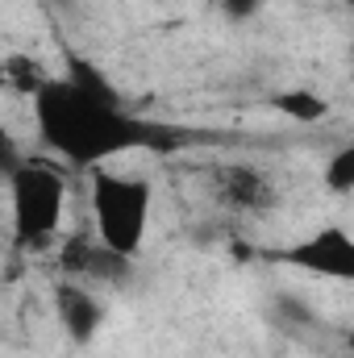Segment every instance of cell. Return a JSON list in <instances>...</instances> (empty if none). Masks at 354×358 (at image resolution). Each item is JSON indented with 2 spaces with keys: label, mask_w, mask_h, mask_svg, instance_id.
Segmentation results:
<instances>
[{
  "label": "cell",
  "mask_w": 354,
  "mask_h": 358,
  "mask_svg": "<svg viewBox=\"0 0 354 358\" xmlns=\"http://www.w3.org/2000/svg\"><path fill=\"white\" fill-rule=\"evenodd\" d=\"M34 125L42 146L76 167H100L104 159L146 142V125L121 113L117 100L80 88L76 80H50L34 96Z\"/></svg>",
  "instance_id": "1"
},
{
  "label": "cell",
  "mask_w": 354,
  "mask_h": 358,
  "mask_svg": "<svg viewBox=\"0 0 354 358\" xmlns=\"http://www.w3.org/2000/svg\"><path fill=\"white\" fill-rule=\"evenodd\" d=\"M150 208H155V187L142 176H121V171H92V221L96 238L104 250L117 259H134L146 242L150 229Z\"/></svg>",
  "instance_id": "2"
},
{
  "label": "cell",
  "mask_w": 354,
  "mask_h": 358,
  "mask_svg": "<svg viewBox=\"0 0 354 358\" xmlns=\"http://www.w3.org/2000/svg\"><path fill=\"white\" fill-rule=\"evenodd\" d=\"M8 208H13V238L25 250H46L67 213V179L46 163H21L8 171Z\"/></svg>",
  "instance_id": "3"
},
{
  "label": "cell",
  "mask_w": 354,
  "mask_h": 358,
  "mask_svg": "<svg viewBox=\"0 0 354 358\" xmlns=\"http://www.w3.org/2000/svg\"><path fill=\"white\" fill-rule=\"evenodd\" d=\"M279 259L309 271V275H321V279L354 283V234H346L342 225H325V229L309 234L304 242L288 246Z\"/></svg>",
  "instance_id": "4"
},
{
  "label": "cell",
  "mask_w": 354,
  "mask_h": 358,
  "mask_svg": "<svg viewBox=\"0 0 354 358\" xmlns=\"http://www.w3.org/2000/svg\"><path fill=\"white\" fill-rule=\"evenodd\" d=\"M55 313H59L63 334H67L76 346H88L92 338L100 334V325H104L100 300L92 296L88 287H80V283H59V287H55Z\"/></svg>",
  "instance_id": "5"
},
{
  "label": "cell",
  "mask_w": 354,
  "mask_h": 358,
  "mask_svg": "<svg viewBox=\"0 0 354 358\" xmlns=\"http://www.w3.org/2000/svg\"><path fill=\"white\" fill-rule=\"evenodd\" d=\"M221 192H225V200L238 204V208H259V204L271 200L267 176L255 171V167H242V163H234V167L221 171Z\"/></svg>",
  "instance_id": "6"
},
{
  "label": "cell",
  "mask_w": 354,
  "mask_h": 358,
  "mask_svg": "<svg viewBox=\"0 0 354 358\" xmlns=\"http://www.w3.org/2000/svg\"><path fill=\"white\" fill-rule=\"evenodd\" d=\"M271 108H275L279 117L296 121V125H321V121L330 117V100L317 96V92H309V88L275 92V96H271Z\"/></svg>",
  "instance_id": "7"
},
{
  "label": "cell",
  "mask_w": 354,
  "mask_h": 358,
  "mask_svg": "<svg viewBox=\"0 0 354 358\" xmlns=\"http://www.w3.org/2000/svg\"><path fill=\"white\" fill-rule=\"evenodd\" d=\"M4 80H8V88L13 92H25L29 100L50 84V76H46L29 55H8V59H4Z\"/></svg>",
  "instance_id": "8"
},
{
  "label": "cell",
  "mask_w": 354,
  "mask_h": 358,
  "mask_svg": "<svg viewBox=\"0 0 354 358\" xmlns=\"http://www.w3.org/2000/svg\"><path fill=\"white\" fill-rule=\"evenodd\" d=\"M321 179H325V187H330L334 196H351L354 192V142H346L342 150L330 155V163H325Z\"/></svg>",
  "instance_id": "9"
},
{
  "label": "cell",
  "mask_w": 354,
  "mask_h": 358,
  "mask_svg": "<svg viewBox=\"0 0 354 358\" xmlns=\"http://www.w3.org/2000/svg\"><path fill=\"white\" fill-rule=\"evenodd\" d=\"M221 8H225L234 21H250V17L263 8V0H221Z\"/></svg>",
  "instance_id": "10"
},
{
  "label": "cell",
  "mask_w": 354,
  "mask_h": 358,
  "mask_svg": "<svg viewBox=\"0 0 354 358\" xmlns=\"http://www.w3.org/2000/svg\"><path fill=\"white\" fill-rule=\"evenodd\" d=\"M346 346H351V350H354V329H351V338H346Z\"/></svg>",
  "instance_id": "11"
},
{
  "label": "cell",
  "mask_w": 354,
  "mask_h": 358,
  "mask_svg": "<svg viewBox=\"0 0 354 358\" xmlns=\"http://www.w3.org/2000/svg\"><path fill=\"white\" fill-rule=\"evenodd\" d=\"M351 4H354V0H351Z\"/></svg>",
  "instance_id": "12"
}]
</instances>
